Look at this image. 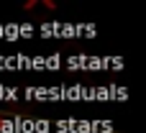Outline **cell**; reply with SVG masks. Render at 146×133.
Returning a JSON list of instances; mask_svg holds the SVG:
<instances>
[]
</instances>
